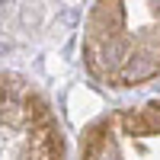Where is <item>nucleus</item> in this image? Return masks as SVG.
Returning a JSON list of instances; mask_svg holds the SVG:
<instances>
[{
    "label": "nucleus",
    "instance_id": "1",
    "mask_svg": "<svg viewBox=\"0 0 160 160\" xmlns=\"http://www.w3.org/2000/svg\"><path fill=\"white\" fill-rule=\"evenodd\" d=\"M99 160H112V154H102V157H99Z\"/></svg>",
    "mask_w": 160,
    "mask_h": 160
}]
</instances>
